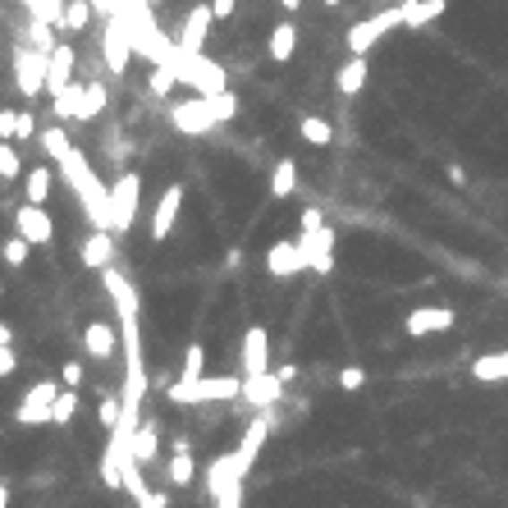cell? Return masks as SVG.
<instances>
[{"label": "cell", "instance_id": "f907efd6", "mask_svg": "<svg viewBox=\"0 0 508 508\" xmlns=\"http://www.w3.org/2000/svg\"><path fill=\"white\" fill-rule=\"evenodd\" d=\"M280 5H284V10H302V0H280Z\"/></svg>", "mask_w": 508, "mask_h": 508}, {"label": "cell", "instance_id": "f6af8a7d", "mask_svg": "<svg viewBox=\"0 0 508 508\" xmlns=\"http://www.w3.org/2000/svg\"><path fill=\"white\" fill-rule=\"evenodd\" d=\"M211 14L216 19H233V0H211Z\"/></svg>", "mask_w": 508, "mask_h": 508}, {"label": "cell", "instance_id": "9c48e42d", "mask_svg": "<svg viewBox=\"0 0 508 508\" xmlns=\"http://www.w3.org/2000/svg\"><path fill=\"white\" fill-rule=\"evenodd\" d=\"M266 436H270V408H257V417L248 421V431H243L239 449H233V467H239V477H248V472H252V462H257V453H261Z\"/></svg>", "mask_w": 508, "mask_h": 508}, {"label": "cell", "instance_id": "ab89813d", "mask_svg": "<svg viewBox=\"0 0 508 508\" xmlns=\"http://www.w3.org/2000/svg\"><path fill=\"white\" fill-rule=\"evenodd\" d=\"M334 380H339V389H348V394H353V389H362V385H367V371H362V367H343Z\"/></svg>", "mask_w": 508, "mask_h": 508}, {"label": "cell", "instance_id": "603a6c76", "mask_svg": "<svg viewBox=\"0 0 508 508\" xmlns=\"http://www.w3.org/2000/svg\"><path fill=\"white\" fill-rule=\"evenodd\" d=\"M293 192H298V161H293V156H280V165L275 170H270V198H293Z\"/></svg>", "mask_w": 508, "mask_h": 508}, {"label": "cell", "instance_id": "d6a6232c", "mask_svg": "<svg viewBox=\"0 0 508 508\" xmlns=\"http://www.w3.org/2000/svg\"><path fill=\"white\" fill-rule=\"evenodd\" d=\"M23 174V156L14 151L10 138H0V179H19Z\"/></svg>", "mask_w": 508, "mask_h": 508}, {"label": "cell", "instance_id": "db71d44e", "mask_svg": "<svg viewBox=\"0 0 508 508\" xmlns=\"http://www.w3.org/2000/svg\"><path fill=\"white\" fill-rule=\"evenodd\" d=\"M151 5H161V0H151Z\"/></svg>", "mask_w": 508, "mask_h": 508}, {"label": "cell", "instance_id": "83f0119b", "mask_svg": "<svg viewBox=\"0 0 508 508\" xmlns=\"http://www.w3.org/2000/svg\"><path fill=\"white\" fill-rule=\"evenodd\" d=\"M14 417H19L23 426H47V421H55V403H37V399H23Z\"/></svg>", "mask_w": 508, "mask_h": 508}, {"label": "cell", "instance_id": "5b68a950", "mask_svg": "<svg viewBox=\"0 0 508 508\" xmlns=\"http://www.w3.org/2000/svg\"><path fill=\"white\" fill-rule=\"evenodd\" d=\"M394 28H403V5H394V10H380V14H371V19H358L353 28H348V55H367L385 32H394Z\"/></svg>", "mask_w": 508, "mask_h": 508}, {"label": "cell", "instance_id": "bcb514c9", "mask_svg": "<svg viewBox=\"0 0 508 508\" xmlns=\"http://www.w3.org/2000/svg\"><path fill=\"white\" fill-rule=\"evenodd\" d=\"M317 224H326L321 211H317V207H307V211H302V229H317Z\"/></svg>", "mask_w": 508, "mask_h": 508}, {"label": "cell", "instance_id": "8fae6325", "mask_svg": "<svg viewBox=\"0 0 508 508\" xmlns=\"http://www.w3.org/2000/svg\"><path fill=\"white\" fill-rule=\"evenodd\" d=\"M266 270H270L275 280H293L298 270H307L302 243H270V248H266Z\"/></svg>", "mask_w": 508, "mask_h": 508}, {"label": "cell", "instance_id": "1f68e13d", "mask_svg": "<svg viewBox=\"0 0 508 508\" xmlns=\"http://www.w3.org/2000/svg\"><path fill=\"white\" fill-rule=\"evenodd\" d=\"M192 477H198L192 453H188V449H174V458H170V481H174V486H192Z\"/></svg>", "mask_w": 508, "mask_h": 508}, {"label": "cell", "instance_id": "cb8c5ba5", "mask_svg": "<svg viewBox=\"0 0 508 508\" xmlns=\"http://www.w3.org/2000/svg\"><path fill=\"white\" fill-rule=\"evenodd\" d=\"M83 92H88V83H69L64 92H55V120H78L83 124Z\"/></svg>", "mask_w": 508, "mask_h": 508}, {"label": "cell", "instance_id": "f35d334b", "mask_svg": "<svg viewBox=\"0 0 508 508\" xmlns=\"http://www.w3.org/2000/svg\"><path fill=\"white\" fill-rule=\"evenodd\" d=\"M216 508H243V481H229V486L216 495Z\"/></svg>", "mask_w": 508, "mask_h": 508}, {"label": "cell", "instance_id": "e0dca14e", "mask_svg": "<svg viewBox=\"0 0 508 508\" xmlns=\"http://www.w3.org/2000/svg\"><path fill=\"white\" fill-rule=\"evenodd\" d=\"M73 69H78V51H73L69 42H60V47L51 51V78H47V92H51V97L73 83Z\"/></svg>", "mask_w": 508, "mask_h": 508}, {"label": "cell", "instance_id": "f1b7e54d", "mask_svg": "<svg viewBox=\"0 0 508 508\" xmlns=\"http://www.w3.org/2000/svg\"><path fill=\"white\" fill-rule=\"evenodd\" d=\"M28 202H37V207H47V198H51V170L47 165H37V170H28Z\"/></svg>", "mask_w": 508, "mask_h": 508}, {"label": "cell", "instance_id": "484cf974", "mask_svg": "<svg viewBox=\"0 0 508 508\" xmlns=\"http://www.w3.org/2000/svg\"><path fill=\"white\" fill-rule=\"evenodd\" d=\"M298 133H302V142H311V147H330V142H334L330 120H317V114H307V120L298 124Z\"/></svg>", "mask_w": 508, "mask_h": 508}, {"label": "cell", "instance_id": "ffe728a7", "mask_svg": "<svg viewBox=\"0 0 508 508\" xmlns=\"http://www.w3.org/2000/svg\"><path fill=\"white\" fill-rule=\"evenodd\" d=\"M472 380H481V385H508V348H499V353H481L472 362Z\"/></svg>", "mask_w": 508, "mask_h": 508}, {"label": "cell", "instance_id": "4fadbf2b", "mask_svg": "<svg viewBox=\"0 0 508 508\" xmlns=\"http://www.w3.org/2000/svg\"><path fill=\"white\" fill-rule=\"evenodd\" d=\"M14 229L23 233L32 248H42V243H51V229H55V224H51V216L37 207V202H23L19 216H14Z\"/></svg>", "mask_w": 508, "mask_h": 508}, {"label": "cell", "instance_id": "8992f818", "mask_svg": "<svg viewBox=\"0 0 508 508\" xmlns=\"http://www.w3.org/2000/svg\"><path fill=\"white\" fill-rule=\"evenodd\" d=\"M110 202H114V233H129L138 220V207H142V179L133 170H124L110 188Z\"/></svg>", "mask_w": 508, "mask_h": 508}, {"label": "cell", "instance_id": "3957f363", "mask_svg": "<svg viewBox=\"0 0 508 508\" xmlns=\"http://www.w3.org/2000/svg\"><path fill=\"white\" fill-rule=\"evenodd\" d=\"M220 124V114H216V101L211 97H188V101H174L170 106V129L174 133H188V138H202Z\"/></svg>", "mask_w": 508, "mask_h": 508}, {"label": "cell", "instance_id": "277c9868", "mask_svg": "<svg viewBox=\"0 0 508 508\" xmlns=\"http://www.w3.org/2000/svg\"><path fill=\"white\" fill-rule=\"evenodd\" d=\"M51 78V51L42 47H14V88L23 97H42Z\"/></svg>", "mask_w": 508, "mask_h": 508}, {"label": "cell", "instance_id": "30bf717a", "mask_svg": "<svg viewBox=\"0 0 508 508\" xmlns=\"http://www.w3.org/2000/svg\"><path fill=\"white\" fill-rule=\"evenodd\" d=\"M449 326H453V307H412V311H408V321H403L408 339L440 334V330H449Z\"/></svg>", "mask_w": 508, "mask_h": 508}, {"label": "cell", "instance_id": "ee69618b", "mask_svg": "<svg viewBox=\"0 0 508 508\" xmlns=\"http://www.w3.org/2000/svg\"><path fill=\"white\" fill-rule=\"evenodd\" d=\"M14 367H19L14 348H10V343H0V376H14Z\"/></svg>", "mask_w": 508, "mask_h": 508}, {"label": "cell", "instance_id": "6da1fadb", "mask_svg": "<svg viewBox=\"0 0 508 508\" xmlns=\"http://www.w3.org/2000/svg\"><path fill=\"white\" fill-rule=\"evenodd\" d=\"M243 394V376H198V380H174L165 385V399L174 408H192V403H233Z\"/></svg>", "mask_w": 508, "mask_h": 508}, {"label": "cell", "instance_id": "d6986e66", "mask_svg": "<svg viewBox=\"0 0 508 508\" xmlns=\"http://www.w3.org/2000/svg\"><path fill=\"white\" fill-rule=\"evenodd\" d=\"M114 343H120V330L106 326V321H92V326L83 330V348H88L97 362H106V358L114 353Z\"/></svg>", "mask_w": 508, "mask_h": 508}, {"label": "cell", "instance_id": "52a82bcc", "mask_svg": "<svg viewBox=\"0 0 508 508\" xmlns=\"http://www.w3.org/2000/svg\"><path fill=\"white\" fill-rule=\"evenodd\" d=\"M133 55H138V51H133L129 28L110 14V19H106V28H101V60H106V69H110V73H124Z\"/></svg>", "mask_w": 508, "mask_h": 508}, {"label": "cell", "instance_id": "7dc6e473", "mask_svg": "<svg viewBox=\"0 0 508 508\" xmlns=\"http://www.w3.org/2000/svg\"><path fill=\"white\" fill-rule=\"evenodd\" d=\"M19 138H32V114H19Z\"/></svg>", "mask_w": 508, "mask_h": 508}, {"label": "cell", "instance_id": "7a4b0ae2", "mask_svg": "<svg viewBox=\"0 0 508 508\" xmlns=\"http://www.w3.org/2000/svg\"><path fill=\"white\" fill-rule=\"evenodd\" d=\"M170 69L179 73V83H183V88L202 92V97L229 92V73H224V64L207 60L202 51H183V42H179V55H174V64H170Z\"/></svg>", "mask_w": 508, "mask_h": 508}, {"label": "cell", "instance_id": "4316f807", "mask_svg": "<svg viewBox=\"0 0 508 508\" xmlns=\"http://www.w3.org/2000/svg\"><path fill=\"white\" fill-rule=\"evenodd\" d=\"M156 444H161V436H156V421H142L138 436H133V458H138V462H151V458H156Z\"/></svg>", "mask_w": 508, "mask_h": 508}, {"label": "cell", "instance_id": "d590c367", "mask_svg": "<svg viewBox=\"0 0 508 508\" xmlns=\"http://www.w3.org/2000/svg\"><path fill=\"white\" fill-rule=\"evenodd\" d=\"M147 88H151L156 97H170V88H179V73H174L170 64H156L151 78H147Z\"/></svg>", "mask_w": 508, "mask_h": 508}, {"label": "cell", "instance_id": "d4e9b609", "mask_svg": "<svg viewBox=\"0 0 508 508\" xmlns=\"http://www.w3.org/2000/svg\"><path fill=\"white\" fill-rule=\"evenodd\" d=\"M266 51H270V60H280V64H284V60H293V51H298V28H293V23L284 19V23H280L275 32H270Z\"/></svg>", "mask_w": 508, "mask_h": 508}, {"label": "cell", "instance_id": "f5cc1de1", "mask_svg": "<svg viewBox=\"0 0 508 508\" xmlns=\"http://www.w3.org/2000/svg\"><path fill=\"white\" fill-rule=\"evenodd\" d=\"M321 5H330V10H334V5H339V0H321Z\"/></svg>", "mask_w": 508, "mask_h": 508}, {"label": "cell", "instance_id": "4dcf8cb0", "mask_svg": "<svg viewBox=\"0 0 508 508\" xmlns=\"http://www.w3.org/2000/svg\"><path fill=\"white\" fill-rule=\"evenodd\" d=\"M101 110H106V83H101V78H92L88 92H83V124H92Z\"/></svg>", "mask_w": 508, "mask_h": 508}, {"label": "cell", "instance_id": "ac0fdd59", "mask_svg": "<svg viewBox=\"0 0 508 508\" xmlns=\"http://www.w3.org/2000/svg\"><path fill=\"white\" fill-rule=\"evenodd\" d=\"M110 261H114V233H110V229H92L88 243H83V266L106 270Z\"/></svg>", "mask_w": 508, "mask_h": 508}, {"label": "cell", "instance_id": "e575fe53", "mask_svg": "<svg viewBox=\"0 0 508 508\" xmlns=\"http://www.w3.org/2000/svg\"><path fill=\"white\" fill-rule=\"evenodd\" d=\"M42 147H47V156H51V161H60V156H64L73 142H69L64 124H51V129H42Z\"/></svg>", "mask_w": 508, "mask_h": 508}, {"label": "cell", "instance_id": "681fc988", "mask_svg": "<svg viewBox=\"0 0 508 508\" xmlns=\"http://www.w3.org/2000/svg\"><path fill=\"white\" fill-rule=\"evenodd\" d=\"M0 343H14V330H10V321H0Z\"/></svg>", "mask_w": 508, "mask_h": 508}, {"label": "cell", "instance_id": "f546056e", "mask_svg": "<svg viewBox=\"0 0 508 508\" xmlns=\"http://www.w3.org/2000/svg\"><path fill=\"white\" fill-rule=\"evenodd\" d=\"M92 0H69L64 5V32H83L88 23H92Z\"/></svg>", "mask_w": 508, "mask_h": 508}, {"label": "cell", "instance_id": "836d02e7", "mask_svg": "<svg viewBox=\"0 0 508 508\" xmlns=\"http://www.w3.org/2000/svg\"><path fill=\"white\" fill-rule=\"evenodd\" d=\"M28 252H32V243L23 239V233H14V239H10L5 248H0V257H5V266H10V270H23V266H28Z\"/></svg>", "mask_w": 508, "mask_h": 508}, {"label": "cell", "instance_id": "5bb4252c", "mask_svg": "<svg viewBox=\"0 0 508 508\" xmlns=\"http://www.w3.org/2000/svg\"><path fill=\"white\" fill-rule=\"evenodd\" d=\"M280 394H284L280 371H275V376H270V371H261V376H243V399H248L252 408H275Z\"/></svg>", "mask_w": 508, "mask_h": 508}, {"label": "cell", "instance_id": "b9f144b4", "mask_svg": "<svg viewBox=\"0 0 508 508\" xmlns=\"http://www.w3.org/2000/svg\"><path fill=\"white\" fill-rule=\"evenodd\" d=\"M0 138H19V110H0Z\"/></svg>", "mask_w": 508, "mask_h": 508}, {"label": "cell", "instance_id": "11a10c76", "mask_svg": "<svg viewBox=\"0 0 508 508\" xmlns=\"http://www.w3.org/2000/svg\"><path fill=\"white\" fill-rule=\"evenodd\" d=\"M0 293H5V284H0Z\"/></svg>", "mask_w": 508, "mask_h": 508}, {"label": "cell", "instance_id": "74e56055", "mask_svg": "<svg viewBox=\"0 0 508 508\" xmlns=\"http://www.w3.org/2000/svg\"><path fill=\"white\" fill-rule=\"evenodd\" d=\"M73 412H78V389H60V399H55V426H69L73 421Z\"/></svg>", "mask_w": 508, "mask_h": 508}, {"label": "cell", "instance_id": "44dd1931", "mask_svg": "<svg viewBox=\"0 0 508 508\" xmlns=\"http://www.w3.org/2000/svg\"><path fill=\"white\" fill-rule=\"evenodd\" d=\"M449 10V0H403V28H426Z\"/></svg>", "mask_w": 508, "mask_h": 508}, {"label": "cell", "instance_id": "7bdbcfd3", "mask_svg": "<svg viewBox=\"0 0 508 508\" xmlns=\"http://www.w3.org/2000/svg\"><path fill=\"white\" fill-rule=\"evenodd\" d=\"M60 380H64L69 389H78V385H83V367H78V362H64V367H60Z\"/></svg>", "mask_w": 508, "mask_h": 508}, {"label": "cell", "instance_id": "c3c4849f", "mask_svg": "<svg viewBox=\"0 0 508 508\" xmlns=\"http://www.w3.org/2000/svg\"><path fill=\"white\" fill-rule=\"evenodd\" d=\"M280 380H284V385H289V380H298V367H293V362H284V367H280Z\"/></svg>", "mask_w": 508, "mask_h": 508}, {"label": "cell", "instance_id": "7402d4cb", "mask_svg": "<svg viewBox=\"0 0 508 508\" xmlns=\"http://www.w3.org/2000/svg\"><path fill=\"white\" fill-rule=\"evenodd\" d=\"M334 88H339L343 97H358V92L367 88V55H348V64L334 73Z\"/></svg>", "mask_w": 508, "mask_h": 508}, {"label": "cell", "instance_id": "60d3db41", "mask_svg": "<svg viewBox=\"0 0 508 508\" xmlns=\"http://www.w3.org/2000/svg\"><path fill=\"white\" fill-rule=\"evenodd\" d=\"M120 412H124V399H106V403H101V426H106V431H114Z\"/></svg>", "mask_w": 508, "mask_h": 508}, {"label": "cell", "instance_id": "8d00e7d4", "mask_svg": "<svg viewBox=\"0 0 508 508\" xmlns=\"http://www.w3.org/2000/svg\"><path fill=\"white\" fill-rule=\"evenodd\" d=\"M202 367H207V348H202V343H188V353H183V371H179V380H198V376H202Z\"/></svg>", "mask_w": 508, "mask_h": 508}, {"label": "cell", "instance_id": "7c38bea8", "mask_svg": "<svg viewBox=\"0 0 508 508\" xmlns=\"http://www.w3.org/2000/svg\"><path fill=\"white\" fill-rule=\"evenodd\" d=\"M179 207H183V188H179V183H170V188L161 192V202H156V216H151V239H156V243H165L170 233H174Z\"/></svg>", "mask_w": 508, "mask_h": 508}, {"label": "cell", "instance_id": "9a60e30c", "mask_svg": "<svg viewBox=\"0 0 508 508\" xmlns=\"http://www.w3.org/2000/svg\"><path fill=\"white\" fill-rule=\"evenodd\" d=\"M270 371V334L261 326L243 330V376H261Z\"/></svg>", "mask_w": 508, "mask_h": 508}, {"label": "cell", "instance_id": "816d5d0a", "mask_svg": "<svg viewBox=\"0 0 508 508\" xmlns=\"http://www.w3.org/2000/svg\"><path fill=\"white\" fill-rule=\"evenodd\" d=\"M10 504V486H0V508H5Z\"/></svg>", "mask_w": 508, "mask_h": 508}, {"label": "cell", "instance_id": "2e32d148", "mask_svg": "<svg viewBox=\"0 0 508 508\" xmlns=\"http://www.w3.org/2000/svg\"><path fill=\"white\" fill-rule=\"evenodd\" d=\"M211 23H216L211 5H192V10H188V19H183V32H179L183 51H202V47H207V32H211Z\"/></svg>", "mask_w": 508, "mask_h": 508}, {"label": "cell", "instance_id": "ba28073f", "mask_svg": "<svg viewBox=\"0 0 508 508\" xmlns=\"http://www.w3.org/2000/svg\"><path fill=\"white\" fill-rule=\"evenodd\" d=\"M302 252H307V270L317 275H330L334 270V229L330 224H317V229H302Z\"/></svg>", "mask_w": 508, "mask_h": 508}]
</instances>
